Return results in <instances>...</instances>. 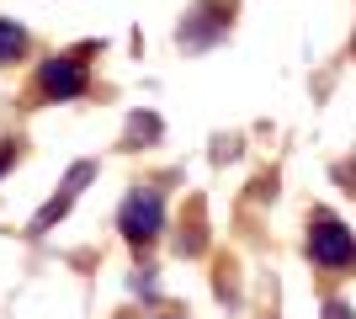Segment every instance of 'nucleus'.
Returning <instances> with one entry per match:
<instances>
[{"label": "nucleus", "instance_id": "nucleus-6", "mask_svg": "<svg viewBox=\"0 0 356 319\" xmlns=\"http://www.w3.org/2000/svg\"><path fill=\"white\" fill-rule=\"evenodd\" d=\"M22 54H27V32L16 27V22H6V16H0V64H16Z\"/></svg>", "mask_w": 356, "mask_h": 319}, {"label": "nucleus", "instance_id": "nucleus-7", "mask_svg": "<svg viewBox=\"0 0 356 319\" xmlns=\"http://www.w3.org/2000/svg\"><path fill=\"white\" fill-rule=\"evenodd\" d=\"M154 138H160V117H154V112H138V117L128 122V138H122V144L138 149V144H154Z\"/></svg>", "mask_w": 356, "mask_h": 319}, {"label": "nucleus", "instance_id": "nucleus-1", "mask_svg": "<svg viewBox=\"0 0 356 319\" xmlns=\"http://www.w3.org/2000/svg\"><path fill=\"white\" fill-rule=\"evenodd\" d=\"M309 256L319 272H356V234L330 208L309 213Z\"/></svg>", "mask_w": 356, "mask_h": 319}, {"label": "nucleus", "instance_id": "nucleus-9", "mask_svg": "<svg viewBox=\"0 0 356 319\" xmlns=\"http://www.w3.org/2000/svg\"><path fill=\"white\" fill-rule=\"evenodd\" d=\"M11 160H16V138H0V176L11 170Z\"/></svg>", "mask_w": 356, "mask_h": 319}, {"label": "nucleus", "instance_id": "nucleus-10", "mask_svg": "<svg viewBox=\"0 0 356 319\" xmlns=\"http://www.w3.org/2000/svg\"><path fill=\"white\" fill-rule=\"evenodd\" d=\"M325 319H351V314H346V304H341V298H330V304H325Z\"/></svg>", "mask_w": 356, "mask_h": 319}, {"label": "nucleus", "instance_id": "nucleus-5", "mask_svg": "<svg viewBox=\"0 0 356 319\" xmlns=\"http://www.w3.org/2000/svg\"><path fill=\"white\" fill-rule=\"evenodd\" d=\"M90 176H96V165H90V160H80V165H74L70 176H64V192H54V202H48V208L38 213V224H32V229L43 234V229H54V224H59L64 213H70V202L80 197V192H86V181H90Z\"/></svg>", "mask_w": 356, "mask_h": 319}, {"label": "nucleus", "instance_id": "nucleus-3", "mask_svg": "<svg viewBox=\"0 0 356 319\" xmlns=\"http://www.w3.org/2000/svg\"><path fill=\"white\" fill-rule=\"evenodd\" d=\"M118 224H122V240H128V245H149V240H154V234H160V224H165V197H160V186H134V192L122 197Z\"/></svg>", "mask_w": 356, "mask_h": 319}, {"label": "nucleus", "instance_id": "nucleus-8", "mask_svg": "<svg viewBox=\"0 0 356 319\" xmlns=\"http://www.w3.org/2000/svg\"><path fill=\"white\" fill-rule=\"evenodd\" d=\"M202 250V202H192V224L181 229V256H197Z\"/></svg>", "mask_w": 356, "mask_h": 319}, {"label": "nucleus", "instance_id": "nucleus-2", "mask_svg": "<svg viewBox=\"0 0 356 319\" xmlns=\"http://www.w3.org/2000/svg\"><path fill=\"white\" fill-rule=\"evenodd\" d=\"M86 54H90V48H74V54L48 59L43 69L32 75V96H38V101H74V96H86V85H90Z\"/></svg>", "mask_w": 356, "mask_h": 319}, {"label": "nucleus", "instance_id": "nucleus-4", "mask_svg": "<svg viewBox=\"0 0 356 319\" xmlns=\"http://www.w3.org/2000/svg\"><path fill=\"white\" fill-rule=\"evenodd\" d=\"M229 22H234V0H202V6L181 22V43L186 48H208Z\"/></svg>", "mask_w": 356, "mask_h": 319}]
</instances>
